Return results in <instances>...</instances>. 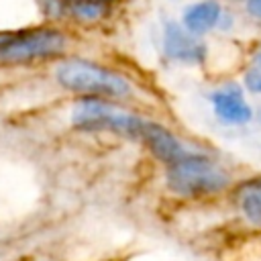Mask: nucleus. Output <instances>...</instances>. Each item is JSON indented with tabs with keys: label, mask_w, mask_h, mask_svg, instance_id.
Segmentation results:
<instances>
[{
	"label": "nucleus",
	"mask_w": 261,
	"mask_h": 261,
	"mask_svg": "<svg viewBox=\"0 0 261 261\" xmlns=\"http://www.w3.org/2000/svg\"><path fill=\"white\" fill-rule=\"evenodd\" d=\"M53 75L63 90L80 96H100L110 100L133 96V84L126 75L92 59H84V57L61 59L55 65Z\"/></svg>",
	"instance_id": "nucleus-1"
},
{
	"label": "nucleus",
	"mask_w": 261,
	"mask_h": 261,
	"mask_svg": "<svg viewBox=\"0 0 261 261\" xmlns=\"http://www.w3.org/2000/svg\"><path fill=\"white\" fill-rule=\"evenodd\" d=\"M245 12L253 20H261V0H245Z\"/></svg>",
	"instance_id": "nucleus-14"
},
{
	"label": "nucleus",
	"mask_w": 261,
	"mask_h": 261,
	"mask_svg": "<svg viewBox=\"0 0 261 261\" xmlns=\"http://www.w3.org/2000/svg\"><path fill=\"white\" fill-rule=\"evenodd\" d=\"M112 10L114 6L104 4L100 0H69L67 2V18L84 27L106 20L112 14Z\"/></svg>",
	"instance_id": "nucleus-9"
},
{
	"label": "nucleus",
	"mask_w": 261,
	"mask_h": 261,
	"mask_svg": "<svg viewBox=\"0 0 261 261\" xmlns=\"http://www.w3.org/2000/svg\"><path fill=\"white\" fill-rule=\"evenodd\" d=\"M243 84L251 94H261V49L253 55L251 65L243 75Z\"/></svg>",
	"instance_id": "nucleus-12"
},
{
	"label": "nucleus",
	"mask_w": 261,
	"mask_h": 261,
	"mask_svg": "<svg viewBox=\"0 0 261 261\" xmlns=\"http://www.w3.org/2000/svg\"><path fill=\"white\" fill-rule=\"evenodd\" d=\"M69 47V35L55 24L20 27L14 37L0 47V61L10 65L55 59Z\"/></svg>",
	"instance_id": "nucleus-4"
},
{
	"label": "nucleus",
	"mask_w": 261,
	"mask_h": 261,
	"mask_svg": "<svg viewBox=\"0 0 261 261\" xmlns=\"http://www.w3.org/2000/svg\"><path fill=\"white\" fill-rule=\"evenodd\" d=\"M232 27H234V12H232L230 8H226V6H224V10H222V14H220V20H218L216 31L226 33V31H230Z\"/></svg>",
	"instance_id": "nucleus-13"
},
{
	"label": "nucleus",
	"mask_w": 261,
	"mask_h": 261,
	"mask_svg": "<svg viewBox=\"0 0 261 261\" xmlns=\"http://www.w3.org/2000/svg\"><path fill=\"white\" fill-rule=\"evenodd\" d=\"M210 104L216 118L224 124H245L253 118V110L243 96V90L228 82L210 94Z\"/></svg>",
	"instance_id": "nucleus-6"
},
{
	"label": "nucleus",
	"mask_w": 261,
	"mask_h": 261,
	"mask_svg": "<svg viewBox=\"0 0 261 261\" xmlns=\"http://www.w3.org/2000/svg\"><path fill=\"white\" fill-rule=\"evenodd\" d=\"M222 10H224V4L220 0H194L181 8L179 22L192 35L206 37L208 33L216 31Z\"/></svg>",
	"instance_id": "nucleus-7"
},
{
	"label": "nucleus",
	"mask_w": 261,
	"mask_h": 261,
	"mask_svg": "<svg viewBox=\"0 0 261 261\" xmlns=\"http://www.w3.org/2000/svg\"><path fill=\"white\" fill-rule=\"evenodd\" d=\"M20 27H16V29H0V47L4 45V43H8L12 37H14V33L18 31Z\"/></svg>",
	"instance_id": "nucleus-15"
},
{
	"label": "nucleus",
	"mask_w": 261,
	"mask_h": 261,
	"mask_svg": "<svg viewBox=\"0 0 261 261\" xmlns=\"http://www.w3.org/2000/svg\"><path fill=\"white\" fill-rule=\"evenodd\" d=\"M165 181L173 194L196 198L224 190L228 186V173L210 157L188 151L184 157L167 165Z\"/></svg>",
	"instance_id": "nucleus-3"
},
{
	"label": "nucleus",
	"mask_w": 261,
	"mask_h": 261,
	"mask_svg": "<svg viewBox=\"0 0 261 261\" xmlns=\"http://www.w3.org/2000/svg\"><path fill=\"white\" fill-rule=\"evenodd\" d=\"M141 139L147 143L149 151L159 161H163L165 165L177 161L179 157H184L188 153V149L179 143V139L169 128H165L163 124L153 122V120H145V126L141 130Z\"/></svg>",
	"instance_id": "nucleus-8"
},
{
	"label": "nucleus",
	"mask_w": 261,
	"mask_h": 261,
	"mask_svg": "<svg viewBox=\"0 0 261 261\" xmlns=\"http://www.w3.org/2000/svg\"><path fill=\"white\" fill-rule=\"evenodd\" d=\"M35 6L39 14L51 24L67 18V0H35Z\"/></svg>",
	"instance_id": "nucleus-11"
},
{
	"label": "nucleus",
	"mask_w": 261,
	"mask_h": 261,
	"mask_svg": "<svg viewBox=\"0 0 261 261\" xmlns=\"http://www.w3.org/2000/svg\"><path fill=\"white\" fill-rule=\"evenodd\" d=\"M67 2H69V0H67Z\"/></svg>",
	"instance_id": "nucleus-18"
},
{
	"label": "nucleus",
	"mask_w": 261,
	"mask_h": 261,
	"mask_svg": "<svg viewBox=\"0 0 261 261\" xmlns=\"http://www.w3.org/2000/svg\"><path fill=\"white\" fill-rule=\"evenodd\" d=\"M161 53L167 61L179 65H202L208 57V45L204 37H196L184 29L175 18H163L161 22Z\"/></svg>",
	"instance_id": "nucleus-5"
},
{
	"label": "nucleus",
	"mask_w": 261,
	"mask_h": 261,
	"mask_svg": "<svg viewBox=\"0 0 261 261\" xmlns=\"http://www.w3.org/2000/svg\"><path fill=\"white\" fill-rule=\"evenodd\" d=\"M232 2H245V0H232Z\"/></svg>",
	"instance_id": "nucleus-17"
},
{
	"label": "nucleus",
	"mask_w": 261,
	"mask_h": 261,
	"mask_svg": "<svg viewBox=\"0 0 261 261\" xmlns=\"http://www.w3.org/2000/svg\"><path fill=\"white\" fill-rule=\"evenodd\" d=\"M100 2H104V4H110V6H118V4H120V0H100Z\"/></svg>",
	"instance_id": "nucleus-16"
},
{
	"label": "nucleus",
	"mask_w": 261,
	"mask_h": 261,
	"mask_svg": "<svg viewBox=\"0 0 261 261\" xmlns=\"http://www.w3.org/2000/svg\"><path fill=\"white\" fill-rule=\"evenodd\" d=\"M143 116L126 112L110 98L82 96L71 108V122L75 128L86 133H114L128 139H141L145 126Z\"/></svg>",
	"instance_id": "nucleus-2"
},
{
	"label": "nucleus",
	"mask_w": 261,
	"mask_h": 261,
	"mask_svg": "<svg viewBox=\"0 0 261 261\" xmlns=\"http://www.w3.org/2000/svg\"><path fill=\"white\" fill-rule=\"evenodd\" d=\"M241 208L249 220L261 224V181L249 184L241 192Z\"/></svg>",
	"instance_id": "nucleus-10"
}]
</instances>
